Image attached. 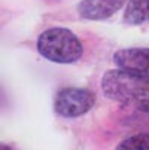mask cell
<instances>
[{
    "label": "cell",
    "mask_w": 149,
    "mask_h": 150,
    "mask_svg": "<svg viewBox=\"0 0 149 150\" xmlns=\"http://www.w3.org/2000/svg\"><path fill=\"white\" fill-rule=\"evenodd\" d=\"M96 104V94L87 88H61L54 98V110L61 117H79Z\"/></svg>",
    "instance_id": "3957f363"
},
{
    "label": "cell",
    "mask_w": 149,
    "mask_h": 150,
    "mask_svg": "<svg viewBox=\"0 0 149 150\" xmlns=\"http://www.w3.org/2000/svg\"><path fill=\"white\" fill-rule=\"evenodd\" d=\"M36 48L45 59L57 64H73L83 55L81 39L66 27H51L42 31Z\"/></svg>",
    "instance_id": "7a4b0ae2"
},
{
    "label": "cell",
    "mask_w": 149,
    "mask_h": 150,
    "mask_svg": "<svg viewBox=\"0 0 149 150\" xmlns=\"http://www.w3.org/2000/svg\"><path fill=\"white\" fill-rule=\"evenodd\" d=\"M130 0H82L78 5V13L88 21H104L113 16Z\"/></svg>",
    "instance_id": "5b68a950"
},
{
    "label": "cell",
    "mask_w": 149,
    "mask_h": 150,
    "mask_svg": "<svg viewBox=\"0 0 149 150\" xmlns=\"http://www.w3.org/2000/svg\"><path fill=\"white\" fill-rule=\"evenodd\" d=\"M116 69L149 79V48H125L113 54Z\"/></svg>",
    "instance_id": "277c9868"
},
{
    "label": "cell",
    "mask_w": 149,
    "mask_h": 150,
    "mask_svg": "<svg viewBox=\"0 0 149 150\" xmlns=\"http://www.w3.org/2000/svg\"><path fill=\"white\" fill-rule=\"evenodd\" d=\"M0 150H15L12 146H8V144H2L0 146Z\"/></svg>",
    "instance_id": "ba28073f"
},
{
    "label": "cell",
    "mask_w": 149,
    "mask_h": 150,
    "mask_svg": "<svg viewBox=\"0 0 149 150\" xmlns=\"http://www.w3.org/2000/svg\"><path fill=\"white\" fill-rule=\"evenodd\" d=\"M100 86L106 98L149 115V79L122 69H112L103 74Z\"/></svg>",
    "instance_id": "6da1fadb"
},
{
    "label": "cell",
    "mask_w": 149,
    "mask_h": 150,
    "mask_svg": "<svg viewBox=\"0 0 149 150\" xmlns=\"http://www.w3.org/2000/svg\"><path fill=\"white\" fill-rule=\"evenodd\" d=\"M124 23L140 25L149 21V0H130L124 12Z\"/></svg>",
    "instance_id": "8992f818"
},
{
    "label": "cell",
    "mask_w": 149,
    "mask_h": 150,
    "mask_svg": "<svg viewBox=\"0 0 149 150\" xmlns=\"http://www.w3.org/2000/svg\"><path fill=\"white\" fill-rule=\"evenodd\" d=\"M115 150H149V132H140L124 138Z\"/></svg>",
    "instance_id": "52a82bcc"
}]
</instances>
